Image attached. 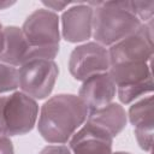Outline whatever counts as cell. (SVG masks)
Here are the masks:
<instances>
[{
	"label": "cell",
	"mask_w": 154,
	"mask_h": 154,
	"mask_svg": "<svg viewBox=\"0 0 154 154\" xmlns=\"http://www.w3.org/2000/svg\"><path fill=\"white\" fill-rule=\"evenodd\" d=\"M46 6H48V7H51L52 10H57V11H60V10H64V7L65 6H67L69 5V2H57V1H48V2H43Z\"/></svg>",
	"instance_id": "d6986e66"
},
{
	"label": "cell",
	"mask_w": 154,
	"mask_h": 154,
	"mask_svg": "<svg viewBox=\"0 0 154 154\" xmlns=\"http://www.w3.org/2000/svg\"><path fill=\"white\" fill-rule=\"evenodd\" d=\"M88 117L83 101L71 94H59L46 101L38 118V131L51 143L67 142Z\"/></svg>",
	"instance_id": "6da1fadb"
},
{
	"label": "cell",
	"mask_w": 154,
	"mask_h": 154,
	"mask_svg": "<svg viewBox=\"0 0 154 154\" xmlns=\"http://www.w3.org/2000/svg\"><path fill=\"white\" fill-rule=\"evenodd\" d=\"M93 13L91 6L79 2L63 13V36L69 42H81L93 35Z\"/></svg>",
	"instance_id": "30bf717a"
},
{
	"label": "cell",
	"mask_w": 154,
	"mask_h": 154,
	"mask_svg": "<svg viewBox=\"0 0 154 154\" xmlns=\"http://www.w3.org/2000/svg\"><path fill=\"white\" fill-rule=\"evenodd\" d=\"M109 66L124 63H150L153 58L152 20L142 24L134 34L114 43L108 51Z\"/></svg>",
	"instance_id": "52a82bcc"
},
{
	"label": "cell",
	"mask_w": 154,
	"mask_h": 154,
	"mask_svg": "<svg viewBox=\"0 0 154 154\" xmlns=\"http://www.w3.org/2000/svg\"><path fill=\"white\" fill-rule=\"evenodd\" d=\"M112 154H130V153H125V152H117V153H112Z\"/></svg>",
	"instance_id": "7402d4cb"
},
{
	"label": "cell",
	"mask_w": 154,
	"mask_h": 154,
	"mask_svg": "<svg viewBox=\"0 0 154 154\" xmlns=\"http://www.w3.org/2000/svg\"><path fill=\"white\" fill-rule=\"evenodd\" d=\"M22 32L30 47V60L49 59L59 52V19L48 10L34 11L24 22Z\"/></svg>",
	"instance_id": "3957f363"
},
{
	"label": "cell",
	"mask_w": 154,
	"mask_h": 154,
	"mask_svg": "<svg viewBox=\"0 0 154 154\" xmlns=\"http://www.w3.org/2000/svg\"><path fill=\"white\" fill-rule=\"evenodd\" d=\"M87 122L106 130L114 137L126 125V113L119 103H109L102 108L89 111Z\"/></svg>",
	"instance_id": "5bb4252c"
},
{
	"label": "cell",
	"mask_w": 154,
	"mask_h": 154,
	"mask_svg": "<svg viewBox=\"0 0 154 154\" xmlns=\"http://www.w3.org/2000/svg\"><path fill=\"white\" fill-rule=\"evenodd\" d=\"M88 5L94 10L93 36L101 46H113L142 25L131 1H90Z\"/></svg>",
	"instance_id": "7a4b0ae2"
},
{
	"label": "cell",
	"mask_w": 154,
	"mask_h": 154,
	"mask_svg": "<svg viewBox=\"0 0 154 154\" xmlns=\"http://www.w3.org/2000/svg\"><path fill=\"white\" fill-rule=\"evenodd\" d=\"M4 46H5V34H4V26L0 23V54L4 51Z\"/></svg>",
	"instance_id": "ffe728a7"
},
{
	"label": "cell",
	"mask_w": 154,
	"mask_h": 154,
	"mask_svg": "<svg viewBox=\"0 0 154 154\" xmlns=\"http://www.w3.org/2000/svg\"><path fill=\"white\" fill-rule=\"evenodd\" d=\"M134 13L144 23L150 22L154 12V1H131Z\"/></svg>",
	"instance_id": "2e32d148"
},
{
	"label": "cell",
	"mask_w": 154,
	"mask_h": 154,
	"mask_svg": "<svg viewBox=\"0 0 154 154\" xmlns=\"http://www.w3.org/2000/svg\"><path fill=\"white\" fill-rule=\"evenodd\" d=\"M108 73L118 87V96L123 103H130L153 90L152 61L111 65Z\"/></svg>",
	"instance_id": "5b68a950"
},
{
	"label": "cell",
	"mask_w": 154,
	"mask_h": 154,
	"mask_svg": "<svg viewBox=\"0 0 154 154\" xmlns=\"http://www.w3.org/2000/svg\"><path fill=\"white\" fill-rule=\"evenodd\" d=\"M129 118L135 126V135L140 147L150 150L153 146V96L149 95L132 105Z\"/></svg>",
	"instance_id": "7c38bea8"
},
{
	"label": "cell",
	"mask_w": 154,
	"mask_h": 154,
	"mask_svg": "<svg viewBox=\"0 0 154 154\" xmlns=\"http://www.w3.org/2000/svg\"><path fill=\"white\" fill-rule=\"evenodd\" d=\"M0 154H13V144L11 140L0 134Z\"/></svg>",
	"instance_id": "ac0fdd59"
},
{
	"label": "cell",
	"mask_w": 154,
	"mask_h": 154,
	"mask_svg": "<svg viewBox=\"0 0 154 154\" xmlns=\"http://www.w3.org/2000/svg\"><path fill=\"white\" fill-rule=\"evenodd\" d=\"M36 101L24 93L16 91L0 97V130L2 135L17 136L29 132L37 119Z\"/></svg>",
	"instance_id": "277c9868"
},
{
	"label": "cell",
	"mask_w": 154,
	"mask_h": 154,
	"mask_svg": "<svg viewBox=\"0 0 154 154\" xmlns=\"http://www.w3.org/2000/svg\"><path fill=\"white\" fill-rule=\"evenodd\" d=\"M13 2H0V10H4V8H6V7H8V6H11Z\"/></svg>",
	"instance_id": "44dd1931"
},
{
	"label": "cell",
	"mask_w": 154,
	"mask_h": 154,
	"mask_svg": "<svg viewBox=\"0 0 154 154\" xmlns=\"http://www.w3.org/2000/svg\"><path fill=\"white\" fill-rule=\"evenodd\" d=\"M19 87L18 70L14 66L0 63V94L14 90Z\"/></svg>",
	"instance_id": "9a60e30c"
},
{
	"label": "cell",
	"mask_w": 154,
	"mask_h": 154,
	"mask_svg": "<svg viewBox=\"0 0 154 154\" xmlns=\"http://www.w3.org/2000/svg\"><path fill=\"white\" fill-rule=\"evenodd\" d=\"M38 154H71V150L65 146H47Z\"/></svg>",
	"instance_id": "e0dca14e"
},
{
	"label": "cell",
	"mask_w": 154,
	"mask_h": 154,
	"mask_svg": "<svg viewBox=\"0 0 154 154\" xmlns=\"http://www.w3.org/2000/svg\"><path fill=\"white\" fill-rule=\"evenodd\" d=\"M69 69L73 78L78 81H84L97 73L108 72V51L96 42L77 46L70 55Z\"/></svg>",
	"instance_id": "ba28073f"
},
{
	"label": "cell",
	"mask_w": 154,
	"mask_h": 154,
	"mask_svg": "<svg viewBox=\"0 0 154 154\" xmlns=\"http://www.w3.org/2000/svg\"><path fill=\"white\" fill-rule=\"evenodd\" d=\"M116 95V84L108 72L90 76L83 81L78 97L88 109H99L111 103Z\"/></svg>",
	"instance_id": "8fae6325"
},
{
	"label": "cell",
	"mask_w": 154,
	"mask_h": 154,
	"mask_svg": "<svg viewBox=\"0 0 154 154\" xmlns=\"http://www.w3.org/2000/svg\"><path fill=\"white\" fill-rule=\"evenodd\" d=\"M0 134H1V130H0Z\"/></svg>",
	"instance_id": "603a6c76"
},
{
	"label": "cell",
	"mask_w": 154,
	"mask_h": 154,
	"mask_svg": "<svg viewBox=\"0 0 154 154\" xmlns=\"http://www.w3.org/2000/svg\"><path fill=\"white\" fill-rule=\"evenodd\" d=\"M5 46L0 54V63L11 66H22L30 61V47L18 26L4 28Z\"/></svg>",
	"instance_id": "4fadbf2b"
},
{
	"label": "cell",
	"mask_w": 154,
	"mask_h": 154,
	"mask_svg": "<svg viewBox=\"0 0 154 154\" xmlns=\"http://www.w3.org/2000/svg\"><path fill=\"white\" fill-rule=\"evenodd\" d=\"M113 137L103 129L88 123L70 140V150L73 154H112Z\"/></svg>",
	"instance_id": "9c48e42d"
},
{
	"label": "cell",
	"mask_w": 154,
	"mask_h": 154,
	"mask_svg": "<svg viewBox=\"0 0 154 154\" xmlns=\"http://www.w3.org/2000/svg\"><path fill=\"white\" fill-rule=\"evenodd\" d=\"M58 65L49 59H34L18 70L19 87L32 99H45L53 90L58 77Z\"/></svg>",
	"instance_id": "8992f818"
}]
</instances>
